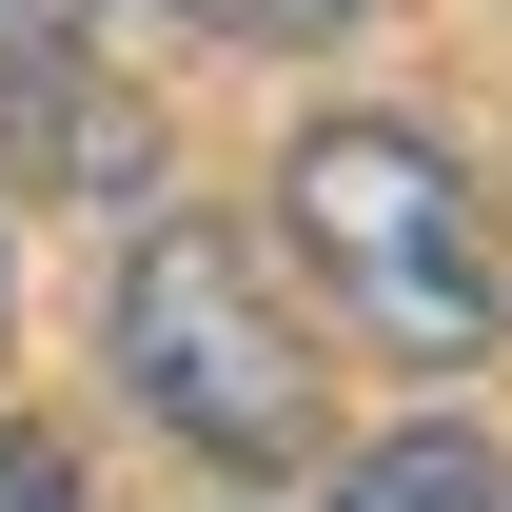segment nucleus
<instances>
[{"label":"nucleus","instance_id":"1","mask_svg":"<svg viewBox=\"0 0 512 512\" xmlns=\"http://www.w3.org/2000/svg\"><path fill=\"white\" fill-rule=\"evenodd\" d=\"M99 335H119V394L178 453H217V473H296L316 453V335L276 316V276H256L237 217H158L119 256V316Z\"/></svg>","mask_w":512,"mask_h":512},{"label":"nucleus","instance_id":"2","mask_svg":"<svg viewBox=\"0 0 512 512\" xmlns=\"http://www.w3.org/2000/svg\"><path fill=\"white\" fill-rule=\"evenodd\" d=\"M276 197H296V256L335 276V316L375 355H414V375L493 355V237H473V178L414 119H316L276 158Z\"/></svg>","mask_w":512,"mask_h":512},{"label":"nucleus","instance_id":"3","mask_svg":"<svg viewBox=\"0 0 512 512\" xmlns=\"http://www.w3.org/2000/svg\"><path fill=\"white\" fill-rule=\"evenodd\" d=\"M335 512H512V473H493L473 414H414V434H375L355 473H335Z\"/></svg>","mask_w":512,"mask_h":512},{"label":"nucleus","instance_id":"4","mask_svg":"<svg viewBox=\"0 0 512 512\" xmlns=\"http://www.w3.org/2000/svg\"><path fill=\"white\" fill-rule=\"evenodd\" d=\"M197 40H355V20H375V0H178Z\"/></svg>","mask_w":512,"mask_h":512},{"label":"nucleus","instance_id":"5","mask_svg":"<svg viewBox=\"0 0 512 512\" xmlns=\"http://www.w3.org/2000/svg\"><path fill=\"white\" fill-rule=\"evenodd\" d=\"M0 512H79V453L60 434H0Z\"/></svg>","mask_w":512,"mask_h":512}]
</instances>
